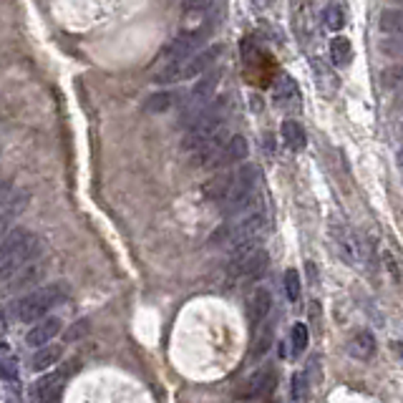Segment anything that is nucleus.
<instances>
[{"mask_svg":"<svg viewBox=\"0 0 403 403\" xmlns=\"http://www.w3.org/2000/svg\"><path fill=\"white\" fill-rule=\"evenodd\" d=\"M265 207H262V199L255 197L245 210H240L237 215H229V222L222 224L212 235V245H237L242 240H252V237L262 235L265 229Z\"/></svg>","mask_w":403,"mask_h":403,"instance_id":"1","label":"nucleus"},{"mask_svg":"<svg viewBox=\"0 0 403 403\" xmlns=\"http://www.w3.org/2000/svg\"><path fill=\"white\" fill-rule=\"evenodd\" d=\"M224 46L222 43H212L207 49L197 51V53L187 56L184 60H177V63H169L162 71L157 73V84H181V81L197 79L205 71H210L217 60L222 58Z\"/></svg>","mask_w":403,"mask_h":403,"instance_id":"2","label":"nucleus"},{"mask_svg":"<svg viewBox=\"0 0 403 403\" xmlns=\"http://www.w3.org/2000/svg\"><path fill=\"white\" fill-rule=\"evenodd\" d=\"M63 298H66V285L63 283L43 285L36 293H30V295L13 302L11 315L13 320H18V323H36V320H41L49 310H53Z\"/></svg>","mask_w":403,"mask_h":403,"instance_id":"3","label":"nucleus"},{"mask_svg":"<svg viewBox=\"0 0 403 403\" xmlns=\"http://www.w3.org/2000/svg\"><path fill=\"white\" fill-rule=\"evenodd\" d=\"M229 111V101L224 96L219 98H210L207 103H202L197 111V116L192 119V124H189L187 134H184V149L192 151L194 146H199L205 139H210L212 134L219 132V127H222L224 116H227Z\"/></svg>","mask_w":403,"mask_h":403,"instance_id":"4","label":"nucleus"},{"mask_svg":"<svg viewBox=\"0 0 403 403\" xmlns=\"http://www.w3.org/2000/svg\"><path fill=\"white\" fill-rule=\"evenodd\" d=\"M43 240L36 237L30 229H13L0 240V270L18 267L28 260L41 257Z\"/></svg>","mask_w":403,"mask_h":403,"instance_id":"5","label":"nucleus"},{"mask_svg":"<svg viewBox=\"0 0 403 403\" xmlns=\"http://www.w3.org/2000/svg\"><path fill=\"white\" fill-rule=\"evenodd\" d=\"M257 187H260V169L252 164H245L240 172H235L232 177V187H229L227 197L222 199L224 205V215H237L240 210H245L255 197H257Z\"/></svg>","mask_w":403,"mask_h":403,"instance_id":"6","label":"nucleus"},{"mask_svg":"<svg viewBox=\"0 0 403 403\" xmlns=\"http://www.w3.org/2000/svg\"><path fill=\"white\" fill-rule=\"evenodd\" d=\"M46 275V267L36 260H28L23 265L11 267V270H0V295H15L23 290L38 285Z\"/></svg>","mask_w":403,"mask_h":403,"instance_id":"7","label":"nucleus"},{"mask_svg":"<svg viewBox=\"0 0 403 403\" xmlns=\"http://www.w3.org/2000/svg\"><path fill=\"white\" fill-rule=\"evenodd\" d=\"M212 36V25H202V28L197 30H187V33H181V36H177L174 41L169 43L167 49L162 51V56H159V66H169V63H177V60H184L187 56L197 53L199 49H205L207 38Z\"/></svg>","mask_w":403,"mask_h":403,"instance_id":"8","label":"nucleus"},{"mask_svg":"<svg viewBox=\"0 0 403 403\" xmlns=\"http://www.w3.org/2000/svg\"><path fill=\"white\" fill-rule=\"evenodd\" d=\"M333 237H335V245L338 250H340V255L348 260L350 265H361L368 252V247L363 245L361 237L355 235V232H350L345 224H335V227H333Z\"/></svg>","mask_w":403,"mask_h":403,"instance_id":"9","label":"nucleus"},{"mask_svg":"<svg viewBox=\"0 0 403 403\" xmlns=\"http://www.w3.org/2000/svg\"><path fill=\"white\" fill-rule=\"evenodd\" d=\"M247 154H250V144H247V139L245 136H232L229 141H224L222 149L217 151V157L210 162V167H229V164H237V162H245Z\"/></svg>","mask_w":403,"mask_h":403,"instance_id":"10","label":"nucleus"},{"mask_svg":"<svg viewBox=\"0 0 403 403\" xmlns=\"http://www.w3.org/2000/svg\"><path fill=\"white\" fill-rule=\"evenodd\" d=\"M267 252L262 250V247H257V250H252L250 255H245L242 260H237V262H232V272H235L237 277H245V280H255V277H260L262 272H265L267 267Z\"/></svg>","mask_w":403,"mask_h":403,"instance_id":"11","label":"nucleus"},{"mask_svg":"<svg viewBox=\"0 0 403 403\" xmlns=\"http://www.w3.org/2000/svg\"><path fill=\"white\" fill-rule=\"evenodd\" d=\"M60 328H63V323H60L58 318H41V323L33 325L28 331V335H25V343L30 345V348H38V345H46L51 343L56 335L60 333Z\"/></svg>","mask_w":403,"mask_h":403,"instance_id":"12","label":"nucleus"},{"mask_svg":"<svg viewBox=\"0 0 403 403\" xmlns=\"http://www.w3.org/2000/svg\"><path fill=\"white\" fill-rule=\"evenodd\" d=\"M272 310V295L270 290L260 288L257 293H255L252 298H250V305H247V320H250V328H257V325H262V320H267V315H270Z\"/></svg>","mask_w":403,"mask_h":403,"instance_id":"13","label":"nucleus"},{"mask_svg":"<svg viewBox=\"0 0 403 403\" xmlns=\"http://www.w3.org/2000/svg\"><path fill=\"white\" fill-rule=\"evenodd\" d=\"M219 79H222V71H219V68H215V66H212L210 71L202 73V81H199V84H194L192 94H189V103H194V106H202V103L210 101L212 94L217 91Z\"/></svg>","mask_w":403,"mask_h":403,"instance_id":"14","label":"nucleus"},{"mask_svg":"<svg viewBox=\"0 0 403 403\" xmlns=\"http://www.w3.org/2000/svg\"><path fill=\"white\" fill-rule=\"evenodd\" d=\"M25 202H28V194L25 192H18L15 197H8L6 205L0 207V240L11 232L13 222H15V217L25 210Z\"/></svg>","mask_w":403,"mask_h":403,"instance_id":"15","label":"nucleus"},{"mask_svg":"<svg viewBox=\"0 0 403 403\" xmlns=\"http://www.w3.org/2000/svg\"><path fill=\"white\" fill-rule=\"evenodd\" d=\"M348 353L353 355L355 361H368V358H373L376 353V338L371 331H358L353 338L348 340Z\"/></svg>","mask_w":403,"mask_h":403,"instance_id":"16","label":"nucleus"},{"mask_svg":"<svg viewBox=\"0 0 403 403\" xmlns=\"http://www.w3.org/2000/svg\"><path fill=\"white\" fill-rule=\"evenodd\" d=\"M60 388H63V376L49 373L33 383V398L36 401H56L60 396Z\"/></svg>","mask_w":403,"mask_h":403,"instance_id":"17","label":"nucleus"},{"mask_svg":"<svg viewBox=\"0 0 403 403\" xmlns=\"http://www.w3.org/2000/svg\"><path fill=\"white\" fill-rule=\"evenodd\" d=\"M232 177H235V172H219L217 177H212L205 187H202L205 199H210V202H222V199L227 197L229 187H232Z\"/></svg>","mask_w":403,"mask_h":403,"instance_id":"18","label":"nucleus"},{"mask_svg":"<svg viewBox=\"0 0 403 403\" xmlns=\"http://www.w3.org/2000/svg\"><path fill=\"white\" fill-rule=\"evenodd\" d=\"M60 355H63V348L60 345H51V343H46V345H38V350L33 353V358H30V368L33 371H49V368H53L56 363L60 361Z\"/></svg>","mask_w":403,"mask_h":403,"instance_id":"19","label":"nucleus"},{"mask_svg":"<svg viewBox=\"0 0 403 403\" xmlns=\"http://www.w3.org/2000/svg\"><path fill=\"white\" fill-rule=\"evenodd\" d=\"M280 134H283V141H285V146H288L290 151H302L307 146L305 129H302L298 121H293V119L283 121V129H280Z\"/></svg>","mask_w":403,"mask_h":403,"instance_id":"20","label":"nucleus"},{"mask_svg":"<svg viewBox=\"0 0 403 403\" xmlns=\"http://www.w3.org/2000/svg\"><path fill=\"white\" fill-rule=\"evenodd\" d=\"M272 391H275V373H272V371H260V373L250 380L247 398H267Z\"/></svg>","mask_w":403,"mask_h":403,"instance_id":"21","label":"nucleus"},{"mask_svg":"<svg viewBox=\"0 0 403 403\" xmlns=\"http://www.w3.org/2000/svg\"><path fill=\"white\" fill-rule=\"evenodd\" d=\"M0 378L8 383H18V358L6 343L0 345Z\"/></svg>","mask_w":403,"mask_h":403,"instance_id":"22","label":"nucleus"},{"mask_svg":"<svg viewBox=\"0 0 403 403\" xmlns=\"http://www.w3.org/2000/svg\"><path fill=\"white\" fill-rule=\"evenodd\" d=\"M275 101L277 106H288V108H298L300 101V94H298V86L293 79H283L275 89Z\"/></svg>","mask_w":403,"mask_h":403,"instance_id":"23","label":"nucleus"},{"mask_svg":"<svg viewBox=\"0 0 403 403\" xmlns=\"http://www.w3.org/2000/svg\"><path fill=\"white\" fill-rule=\"evenodd\" d=\"M255 333H257V338H255L252 355H255V358H262V355H265L267 350H270L272 335H275V328H272V323L262 320V325H257V328H255Z\"/></svg>","mask_w":403,"mask_h":403,"instance_id":"24","label":"nucleus"},{"mask_svg":"<svg viewBox=\"0 0 403 403\" xmlns=\"http://www.w3.org/2000/svg\"><path fill=\"white\" fill-rule=\"evenodd\" d=\"M307 340H310V331H307V325L305 323L293 325V333H290V345H293V350H290V355H293V358H300V355L305 353V348H307Z\"/></svg>","mask_w":403,"mask_h":403,"instance_id":"25","label":"nucleus"},{"mask_svg":"<svg viewBox=\"0 0 403 403\" xmlns=\"http://www.w3.org/2000/svg\"><path fill=\"white\" fill-rule=\"evenodd\" d=\"M331 58L335 66H345L350 58H353V49H350V41L343 36H338L331 41Z\"/></svg>","mask_w":403,"mask_h":403,"instance_id":"26","label":"nucleus"},{"mask_svg":"<svg viewBox=\"0 0 403 403\" xmlns=\"http://www.w3.org/2000/svg\"><path fill=\"white\" fill-rule=\"evenodd\" d=\"M323 23H325V28H328V30H340V28H343L345 13H343V8H340V3H338V0H331V3L325 6Z\"/></svg>","mask_w":403,"mask_h":403,"instance_id":"27","label":"nucleus"},{"mask_svg":"<svg viewBox=\"0 0 403 403\" xmlns=\"http://www.w3.org/2000/svg\"><path fill=\"white\" fill-rule=\"evenodd\" d=\"M177 101V96L172 94V91H162V94H154V96L146 98L144 103V111H149V114H159V111H167V108H172Z\"/></svg>","mask_w":403,"mask_h":403,"instance_id":"28","label":"nucleus"},{"mask_svg":"<svg viewBox=\"0 0 403 403\" xmlns=\"http://www.w3.org/2000/svg\"><path fill=\"white\" fill-rule=\"evenodd\" d=\"M401 23H403V15L398 8H385V11L380 13V30H383L385 36H388V33L396 36L398 30H401Z\"/></svg>","mask_w":403,"mask_h":403,"instance_id":"29","label":"nucleus"},{"mask_svg":"<svg viewBox=\"0 0 403 403\" xmlns=\"http://www.w3.org/2000/svg\"><path fill=\"white\" fill-rule=\"evenodd\" d=\"M300 275H298V270H288L285 272V295H288L290 302H298L300 300Z\"/></svg>","mask_w":403,"mask_h":403,"instance_id":"30","label":"nucleus"},{"mask_svg":"<svg viewBox=\"0 0 403 403\" xmlns=\"http://www.w3.org/2000/svg\"><path fill=\"white\" fill-rule=\"evenodd\" d=\"M307 396V376L295 373L293 376V401H305Z\"/></svg>","mask_w":403,"mask_h":403,"instance_id":"31","label":"nucleus"},{"mask_svg":"<svg viewBox=\"0 0 403 403\" xmlns=\"http://www.w3.org/2000/svg\"><path fill=\"white\" fill-rule=\"evenodd\" d=\"M380 81H383V89H396L401 84V68L398 66H388L380 73Z\"/></svg>","mask_w":403,"mask_h":403,"instance_id":"32","label":"nucleus"},{"mask_svg":"<svg viewBox=\"0 0 403 403\" xmlns=\"http://www.w3.org/2000/svg\"><path fill=\"white\" fill-rule=\"evenodd\" d=\"M217 0H184V13H202L215 6Z\"/></svg>","mask_w":403,"mask_h":403,"instance_id":"33","label":"nucleus"},{"mask_svg":"<svg viewBox=\"0 0 403 403\" xmlns=\"http://www.w3.org/2000/svg\"><path fill=\"white\" fill-rule=\"evenodd\" d=\"M398 38H393V41H385L383 43V53H391V56H398V51H401V46H398Z\"/></svg>","mask_w":403,"mask_h":403,"instance_id":"34","label":"nucleus"},{"mask_svg":"<svg viewBox=\"0 0 403 403\" xmlns=\"http://www.w3.org/2000/svg\"><path fill=\"white\" fill-rule=\"evenodd\" d=\"M11 192H13L11 184H8V181H0V207L6 205V199L11 197Z\"/></svg>","mask_w":403,"mask_h":403,"instance_id":"35","label":"nucleus"},{"mask_svg":"<svg viewBox=\"0 0 403 403\" xmlns=\"http://www.w3.org/2000/svg\"><path fill=\"white\" fill-rule=\"evenodd\" d=\"M6 331V320H3V315H0V333Z\"/></svg>","mask_w":403,"mask_h":403,"instance_id":"36","label":"nucleus"}]
</instances>
